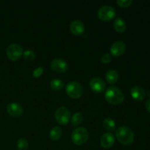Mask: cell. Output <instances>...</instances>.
<instances>
[{
  "label": "cell",
  "instance_id": "12",
  "mask_svg": "<svg viewBox=\"0 0 150 150\" xmlns=\"http://www.w3.org/2000/svg\"><path fill=\"white\" fill-rule=\"evenodd\" d=\"M115 142V137L111 133H104L100 139V144L103 148H111Z\"/></svg>",
  "mask_w": 150,
  "mask_h": 150
},
{
  "label": "cell",
  "instance_id": "22",
  "mask_svg": "<svg viewBox=\"0 0 150 150\" xmlns=\"http://www.w3.org/2000/svg\"><path fill=\"white\" fill-rule=\"evenodd\" d=\"M23 58L26 60V61H32L35 59V52L32 50H26V51L23 53Z\"/></svg>",
  "mask_w": 150,
  "mask_h": 150
},
{
  "label": "cell",
  "instance_id": "25",
  "mask_svg": "<svg viewBox=\"0 0 150 150\" xmlns=\"http://www.w3.org/2000/svg\"><path fill=\"white\" fill-rule=\"evenodd\" d=\"M111 61V55L110 54H105L101 57V62L103 64H108Z\"/></svg>",
  "mask_w": 150,
  "mask_h": 150
},
{
  "label": "cell",
  "instance_id": "8",
  "mask_svg": "<svg viewBox=\"0 0 150 150\" xmlns=\"http://www.w3.org/2000/svg\"><path fill=\"white\" fill-rule=\"evenodd\" d=\"M51 67L56 73H63L67 70V64L62 59H54L51 63Z\"/></svg>",
  "mask_w": 150,
  "mask_h": 150
},
{
  "label": "cell",
  "instance_id": "2",
  "mask_svg": "<svg viewBox=\"0 0 150 150\" xmlns=\"http://www.w3.org/2000/svg\"><path fill=\"white\" fill-rule=\"evenodd\" d=\"M105 98L110 104L118 105L124 100V94L118 87L110 86L105 92Z\"/></svg>",
  "mask_w": 150,
  "mask_h": 150
},
{
  "label": "cell",
  "instance_id": "14",
  "mask_svg": "<svg viewBox=\"0 0 150 150\" xmlns=\"http://www.w3.org/2000/svg\"><path fill=\"white\" fill-rule=\"evenodd\" d=\"M130 94L133 98H134L136 100H143L146 97V92L140 86H133L130 90Z\"/></svg>",
  "mask_w": 150,
  "mask_h": 150
},
{
  "label": "cell",
  "instance_id": "20",
  "mask_svg": "<svg viewBox=\"0 0 150 150\" xmlns=\"http://www.w3.org/2000/svg\"><path fill=\"white\" fill-rule=\"evenodd\" d=\"M50 85H51V87L53 89H54V90H60L64 86V83L60 79H55L51 81V83H50Z\"/></svg>",
  "mask_w": 150,
  "mask_h": 150
},
{
  "label": "cell",
  "instance_id": "16",
  "mask_svg": "<svg viewBox=\"0 0 150 150\" xmlns=\"http://www.w3.org/2000/svg\"><path fill=\"white\" fill-rule=\"evenodd\" d=\"M62 133V130L59 126H55L51 130L49 133L50 138L53 141H57L61 138Z\"/></svg>",
  "mask_w": 150,
  "mask_h": 150
},
{
  "label": "cell",
  "instance_id": "21",
  "mask_svg": "<svg viewBox=\"0 0 150 150\" xmlns=\"http://www.w3.org/2000/svg\"><path fill=\"white\" fill-rule=\"evenodd\" d=\"M17 148L18 150H28L29 144L25 139H19L17 142Z\"/></svg>",
  "mask_w": 150,
  "mask_h": 150
},
{
  "label": "cell",
  "instance_id": "26",
  "mask_svg": "<svg viewBox=\"0 0 150 150\" xmlns=\"http://www.w3.org/2000/svg\"><path fill=\"white\" fill-rule=\"evenodd\" d=\"M146 108L149 112H150V98L146 102Z\"/></svg>",
  "mask_w": 150,
  "mask_h": 150
},
{
  "label": "cell",
  "instance_id": "15",
  "mask_svg": "<svg viewBox=\"0 0 150 150\" xmlns=\"http://www.w3.org/2000/svg\"><path fill=\"white\" fill-rule=\"evenodd\" d=\"M114 27L117 32H123L125 31L127 26H126L125 21L122 18H117L114 20Z\"/></svg>",
  "mask_w": 150,
  "mask_h": 150
},
{
  "label": "cell",
  "instance_id": "5",
  "mask_svg": "<svg viewBox=\"0 0 150 150\" xmlns=\"http://www.w3.org/2000/svg\"><path fill=\"white\" fill-rule=\"evenodd\" d=\"M70 110L64 106L59 107L55 112V119L59 124L65 125L70 121Z\"/></svg>",
  "mask_w": 150,
  "mask_h": 150
},
{
  "label": "cell",
  "instance_id": "9",
  "mask_svg": "<svg viewBox=\"0 0 150 150\" xmlns=\"http://www.w3.org/2000/svg\"><path fill=\"white\" fill-rule=\"evenodd\" d=\"M89 86H90L92 90H93L95 92L100 93V92H103L105 89V83L100 78L95 77L91 79L90 82H89Z\"/></svg>",
  "mask_w": 150,
  "mask_h": 150
},
{
  "label": "cell",
  "instance_id": "11",
  "mask_svg": "<svg viewBox=\"0 0 150 150\" xmlns=\"http://www.w3.org/2000/svg\"><path fill=\"white\" fill-rule=\"evenodd\" d=\"M126 50V45L125 42L122 41H117L114 42L110 48V52L113 56L115 57H119L121 56L125 52Z\"/></svg>",
  "mask_w": 150,
  "mask_h": 150
},
{
  "label": "cell",
  "instance_id": "24",
  "mask_svg": "<svg viewBox=\"0 0 150 150\" xmlns=\"http://www.w3.org/2000/svg\"><path fill=\"white\" fill-rule=\"evenodd\" d=\"M42 73H43V68L42 67H39L34 70L32 73V76L34 78H38L40 77Z\"/></svg>",
  "mask_w": 150,
  "mask_h": 150
},
{
  "label": "cell",
  "instance_id": "7",
  "mask_svg": "<svg viewBox=\"0 0 150 150\" xmlns=\"http://www.w3.org/2000/svg\"><path fill=\"white\" fill-rule=\"evenodd\" d=\"M23 48L20 45L17 43L10 44L7 48L6 54L7 57L12 61H16L23 54Z\"/></svg>",
  "mask_w": 150,
  "mask_h": 150
},
{
  "label": "cell",
  "instance_id": "23",
  "mask_svg": "<svg viewBox=\"0 0 150 150\" xmlns=\"http://www.w3.org/2000/svg\"><path fill=\"white\" fill-rule=\"evenodd\" d=\"M117 4L121 7H127L132 4V0H117Z\"/></svg>",
  "mask_w": 150,
  "mask_h": 150
},
{
  "label": "cell",
  "instance_id": "13",
  "mask_svg": "<svg viewBox=\"0 0 150 150\" xmlns=\"http://www.w3.org/2000/svg\"><path fill=\"white\" fill-rule=\"evenodd\" d=\"M70 29L75 35H81L84 32L85 26L83 22L79 20H76L70 23Z\"/></svg>",
  "mask_w": 150,
  "mask_h": 150
},
{
  "label": "cell",
  "instance_id": "17",
  "mask_svg": "<svg viewBox=\"0 0 150 150\" xmlns=\"http://www.w3.org/2000/svg\"><path fill=\"white\" fill-rule=\"evenodd\" d=\"M103 127L108 131H114L116 129V123L112 119L105 118L103 121Z\"/></svg>",
  "mask_w": 150,
  "mask_h": 150
},
{
  "label": "cell",
  "instance_id": "19",
  "mask_svg": "<svg viewBox=\"0 0 150 150\" xmlns=\"http://www.w3.org/2000/svg\"><path fill=\"white\" fill-rule=\"evenodd\" d=\"M83 115H82L80 112L75 113V114L73 115V117H72V120H71L72 125H73V126L79 125H80L81 123L83 122Z\"/></svg>",
  "mask_w": 150,
  "mask_h": 150
},
{
  "label": "cell",
  "instance_id": "1",
  "mask_svg": "<svg viewBox=\"0 0 150 150\" xmlns=\"http://www.w3.org/2000/svg\"><path fill=\"white\" fill-rule=\"evenodd\" d=\"M116 137L122 144L130 145L134 141V133L130 127L122 126L117 130Z\"/></svg>",
  "mask_w": 150,
  "mask_h": 150
},
{
  "label": "cell",
  "instance_id": "10",
  "mask_svg": "<svg viewBox=\"0 0 150 150\" xmlns=\"http://www.w3.org/2000/svg\"><path fill=\"white\" fill-rule=\"evenodd\" d=\"M23 108L18 103H11L7 106V111L11 117H19L23 114Z\"/></svg>",
  "mask_w": 150,
  "mask_h": 150
},
{
  "label": "cell",
  "instance_id": "6",
  "mask_svg": "<svg viewBox=\"0 0 150 150\" xmlns=\"http://www.w3.org/2000/svg\"><path fill=\"white\" fill-rule=\"evenodd\" d=\"M98 16L102 21H108L115 17L116 10L114 7L110 5L102 6L98 10Z\"/></svg>",
  "mask_w": 150,
  "mask_h": 150
},
{
  "label": "cell",
  "instance_id": "4",
  "mask_svg": "<svg viewBox=\"0 0 150 150\" xmlns=\"http://www.w3.org/2000/svg\"><path fill=\"white\" fill-rule=\"evenodd\" d=\"M66 92L71 98L78 99L81 98L83 94V88L79 82L70 81L66 86Z\"/></svg>",
  "mask_w": 150,
  "mask_h": 150
},
{
  "label": "cell",
  "instance_id": "3",
  "mask_svg": "<svg viewBox=\"0 0 150 150\" xmlns=\"http://www.w3.org/2000/svg\"><path fill=\"white\" fill-rule=\"evenodd\" d=\"M72 141L77 145H82L86 143L89 138V132L83 127H77L72 132Z\"/></svg>",
  "mask_w": 150,
  "mask_h": 150
},
{
  "label": "cell",
  "instance_id": "18",
  "mask_svg": "<svg viewBox=\"0 0 150 150\" xmlns=\"http://www.w3.org/2000/svg\"><path fill=\"white\" fill-rule=\"evenodd\" d=\"M118 73L115 70H109L105 74V79L109 83H114L118 80Z\"/></svg>",
  "mask_w": 150,
  "mask_h": 150
}]
</instances>
